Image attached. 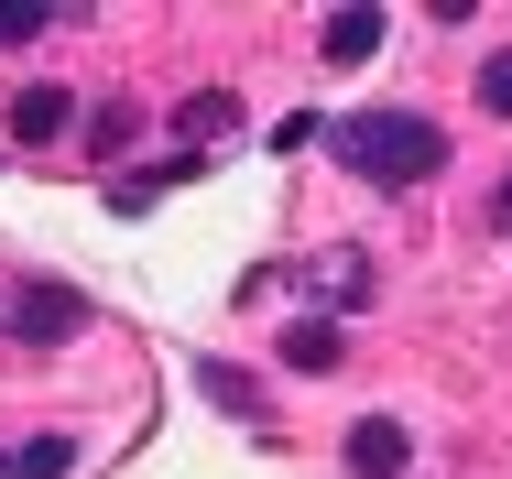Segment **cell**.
<instances>
[{
  "label": "cell",
  "mask_w": 512,
  "mask_h": 479,
  "mask_svg": "<svg viewBox=\"0 0 512 479\" xmlns=\"http://www.w3.org/2000/svg\"><path fill=\"white\" fill-rule=\"evenodd\" d=\"M327 142H338V164L371 175V186H425V175L447 164V131H436L425 109H360V120L327 131Z\"/></svg>",
  "instance_id": "6da1fadb"
},
{
  "label": "cell",
  "mask_w": 512,
  "mask_h": 479,
  "mask_svg": "<svg viewBox=\"0 0 512 479\" xmlns=\"http://www.w3.org/2000/svg\"><path fill=\"white\" fill-rule=\"evenodd\" d=\"M88 327V294H66V284H22L11 294V338L22 349H55V338H77Z\"/></svg>",
  "instance_id": "7a4b0ae2"
},
{
  "label": "cell",
  "mask_w": 512,
  "mask_h": 479,
  "mask_svg": "<svg viewBox=\"0 0 512 479\" xmlns=\"http://www.w3.org/2000/svg\"><path fill=\"white\" fill-rule=\"evenodd\" d=\"M404 458H414V436L393 414H360V425H349V469L360 479H404Z\"/></svg>",
  "instance_id": "3957f363"
},
{
  "label": "cell",
  "mask_w": 512,
  "mask_h": 479,
  "mask_svg": "<svg viewBox=\"0 0 512 479\" xmlns=\"http://www.w3.org/2000/svg\"><path fill=\"white\" fill-rule=\"evenodd\" d=\"M316 55H327V66L382 55V11H371V0H360V11H327V22H316Z\"/></svg>",
  "instance_id": "277c9868"
},
{
  "label": "cell",
  "mask_w": 512,
  "mask_h": 479,
  "mask_svg": "<svg viewBox=\"0 0 512 479\" xmlns=\"http://www.w3.org/2000/svg\"><path fill=\"white\" fill-rule=\"evenodd\" d=\"M55 131H77V98L66 88H22L11 98V142H55Z\"/></svg>",
  "instance_id": "5b68a950"
},
{
  "label": "cell",
  "mask_w": 512,
  "mask_h": 479,
  "mask_svg": "<svg viewBox=\"0 0 512 479\" xmlns=\"http://www.w3.org/2000/svg\"><path fill=\"white\" fill-rule=\"evenodd\" d=\"M338 349H349L338 316H295V327H284V371H338Z\"/></svg>",
  "instance_id": "8992f818"
},
{
  "label": "cell",
  "mask_w": 512,
  "mask_h": 479,
  "mask_svg": "<svg viewBox=\"0 0 512 479\" xmlns=\"http://www.w3.org/2000/svg\"><path fill=\"white\" fill-rule=\"evenodd\" d=\"M175 131H186V142H229V131H240V98H186Z\"/></svg>",
  "instance_id": "52a82bcc"
},
{
  "label": "cell",
  "mask_w": 512,
  "mask_h": 479,
  "mask_svg": "<svg viewBox=\"0 0 512 479\" xmlns=\"http://www.w3.org/2000/svg\"><path fill=\"white\" fill-rule=\"evenodd\" d=\"M66 469H77V447H66V436H33V447L11 458V479H66Z\"/></svg>",
  "instance_id": "ba28073f"
},
{
  "label": "cell",
  "mask_w": 512,
  "mask_h": 479,
  "mask_svg": "<svg viewBox=\"0 0 512 479\" xmlns=\"http://www.w3.org/2000/svg\"><path fill=\"white\" fill-rule=\"evenodd\" d=\"M480 109L512 120V55H480Z\"/></svg>",
  "instance_id": "9c48e42d"
},
{
  "label": "cell",
  "mask_w": 512,
  "mask_h": 479,
  "mask_svg": "<svg viewBox=\"0 0 512 479\" xmlns=\"http://www.w3.org/2000/svg\"><path fill=\"white\" fill-rule=\"evenodd\" d=\"M197 382H207V392H218V403H229V414H251V371H229V360H207Z\"/></svg>",
  "instance_id": "30bf717a"
},
{
  "label": "cell",
  "mask_w": 512,
  "mask_h": 479,
  "mask_svg": "<svg viewBox=\"0 0 512 479\" xmlns=\"http://www.w3.org/2000/svg\"><path fill=\"white\" fill-rule=\"evenodd\" d=\"M33 33H44V11H33V0H11V11H0V44H33Z\"/></svg>",
  "instance_id": "8fae6325"
},
{
  "label": "cell",
  "mask_w": 512,
  "mask_h": 479,
  "mask_svg": "<svg viewBox=\"0 0 512 479\" xmlns=\"http://www.w3.org/2000/svg\"><path fill=\"white\" fill-rule=\"evenodd\" d=\"M491 229H512V175H502V186H491Z\"/></svg>",
  "instance_id": "7c38bea8"
}]
</instances>
